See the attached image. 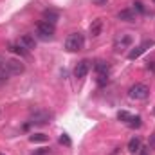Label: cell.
<instances>
[{"label":"cell","instance_id":"cell-4","mask_svg":"<svg viewBox=\"0 0 155 155\" xmlns=\"http://www.w3.org/2000/svg\"><path fill=\"white\" fill-rule=\"evenodd\" d=\"M4 67L11 76H18V74H22L25 71V67H24V63L20 60H4Z\"/></svg>","mask_w":155,"mask_h":155},{"label":"cell","instance_id":"cell-16","mask_svg":"<svg viewBox=\"0 0 155 155\" xmlns=\"http://www.w3.org/2000/svg\"><path fill=\"white\" fill-rule=\"evenodd\" d=\"M47 139H49V137H47L45 134H35V135H31V137H29V141H31V143H45Z\"/></svg>","mask_w":155,"mask_h":155},{"label":"cell","instance_id":"cell-1","mask_svg":"<svg viewBox=\"0 0 155 155\" xmlns=\"http://www.w3.org/2000/svg\"><path fill=\"white\" fill-rule=\"evenodd\" d=\"M85 47V36L81 33H71L67 40H65V49L69 52H76V51H81Z\"/></svg>","mask_w":155,"mask_h":155},{"label":"cell","instance_id":"cell-10","mask_svg":"<svg viewBox=\"0 0 155 155\" xmlns=\"http://www.w3.org/2000/svg\"><path fill=\"white\" fill-rule=\"evenodd\" d=\"M101 29H103V20L101 18H97V20H94L90 24V35L92 36H99L101 35Z\"/></svg>","mask_w":155,"mask_h":155},{"label":"cell","instance_id":"cell-19","mask_svg":"<svg viewBox=\"0 0 155 155\" xmlns=\"http://www.w3.org/2000/svg\"><path fill=\"white\" fill-rule=\"evenodd\" d=\"M134 11L135 13H146V7L143 2H134Z\"/></svg>","mask_w":155,"mask_h":155},{"label":"cell","instance_id":"cell-25","mask_svg":"<svg viewBox=\"0 0 155 155\" xmlns=\"http://www.w3.org/2000/svg\"><path fill=\"white\" fill-rule=\"evenodd\" d=\"M153 2H155V0H153Z\"/></svg>","mask_w":155,"mask_h":155},{"label":"cell","instance_id":"cell-20","mask_svg":"<svg viewBox=\"0 0 155 155\" xmlns=\"http://www.w3.org/2000/svg\"><path fill=\"white\" fill-rule=\"evenodd\" d=\"M60 143H61V144H65V146H71V139H69V137H67L65 134H63V135L60 137Z\"/></svg>","mask_w":155,"mask_h":155},{"label":"cell","instance_id":"cell-12","mask_svg":"<svg viewBox=\"0 0 155 155\" xmlns=\"http://www.w3.org/2000/svg\"><path fill=\"white\" fill-rule=\"evenodd\" d=\"M20 45L27 51V49H35V45H36V43H35V38H33L31 35H24V36L20 38Z\"/></svg>","mask_w":155,"mask_h":155},{"label":"cell","instance_id":"cell-23","mask_svg":"<svg viewBox=\"0 0 155 155\" xmlns=\"http://www.w3.org/2000/svg\"><path fill=\"white\" fill-rule=\"evenodd\" d=\"M45 153H49V150H41V152H36L35 155H45Z\"/></svg>","mask_w":155,"mask_h":155},{"label":"cell","instance_id":"cell-21","mask_svg":"<svg viewBox=\"0 0 155 155\" xmlns=\"http://www.w3.org/2000/svg\"><path fill=\"white\" fill-rule=\"evenodd\" d=\"M107 81H108L107 74H99V76H97V83H99V85H105Z\"/></svg>","mask_w":155,"mask_h":155},{"label":"cell","instance_id":"cell-8","mask_svg":"<svg viewBox=\"0 0 155 155\" xmlns=\"http://www.w3.org/2000/svg\"><path fill=\"white\" fill-rule=\"evenodd\" d=\"M88 71H90V61H88V60H81L76 67H74V76L76 78H85L87 74H88Z\"/></svg>","mask_w":155,"mask_h":155},{"label":"cell","instance_id":"cell-13","mask_svg":"<svg viewBox=\"0 0 155 155\" xmlns=\"http://www.w3.org/2000/svg\"><path fill=\"white\" fill-rule=\"evenodd\" d=\"M94 69H96V72H97V74H108V71H110V65H108L107 61L99 60V61H96Z\"/></svg>","mask_w":155,"mask_h":155},{"label":"cell","instance_id":"cell-9","mask_svg":"<svg viewBox=\"0 0 155 155\" xmlns=\"http://www.w3.org/2000/svg\"><path fill=\"white\" fill-rule=\"evenodd\" d=\"M117 18H119V20H124V22H135L137 13H135L134 9H123V11L117 13Z\"/></svg>","mask_w":155,"mask_h":155},{"label":"cell","instance_id":"cell-15","mask_svg":"<svg viewBox=\"0 0 155 155\" xmlns=\"http://www.w3.org/2000/svg\"><path fill=\"white\" fill-rule=\"evenodd\" d=\"M9 51H11V52H15V54H20V56H24V54L27 52V51H25V49H24V47H22L20 43H18V45L11 43V45H9Z\"/></svg>","mask_w":155,"mask_h":155},{"label":"cell","instance_id":"cell-22","mask_svg":"<svg viewBox=\"0 0 155 155\" xmlns=\"http://www.w3.org/2000/svg\"><path fill=\"white\" fill-rule=\"evenodd\" d=\"M92 2H94L96 5H103V4H107L108 0H92Z\"/></svg>","mask_w":155,"mask_h":155},{"label":"cell","instance_id":"cell-18","mask_svg":"<svg viewBox=\"0 0 155 155\" xmlns=\"http://www.w3.org/2000/svg\"><path fill=\"white\" fill-rule=\"evenodd\" d=\"M130 117H132V114H128L126 110H121V112L117 114V119H119V121H124V123H128Z\"/></svg>","mask_w":155,"mask_h":155},{"label":"cell","instance_id":"cell-14","mask_svg":"<svg viewBox=\"0 0 155 155\" xmlns=\"http://www.w3.org/2000/svg\"><path fill=\"white\" fill-rule=\"evenodd\" d=\"M126 124H128V128H139L143 123H141V117H139V116H132V117H130V121H128Z\"/></svg>","mask_w":155,"mask_h":155},{"label":"cell","instance_id":"cell-7","mask_svg":"<svg viewBox=\"0 0 155 155\" xmlns=\"http://www.w3.org/2000/svg\"><path fill=\"white\" fill-rule=\"evenodd\" d=\"M152 45H153V41H152V40H146V41H143L141 45H137L135 49H132V51L128 52V58H130V60H135V58H139V56H141L143 52H146V49H148V47H152Z\"/></svg>","mask_w":155,"mask_h":155},{"label":"cell","instance_id":"cell-6","mask_svg":"<svg viewBox=\"0 0 155 155\" xmlns=\"http://www.w3.org/2000/svg\"><path fill=\"white\" fill-rule=\"evenodd\" d=\"M132 41H134V38L130 36V35H119L116 38V41H114V47H116V51L119 52V51H123V49H126V47H130L132 45Z\"/></svg>","mask_w":155,"mask_h":155},{"label":"cell","instance_id":"cell-24","mask_svg":"<svg viewBox=\"0 0 155 155\" xmlns=\"http://www.w3.org/2000/svg\"><path fill=\"white\" fill-rule=\"evenodd\" d=\"M0 155H4V153H0Z\"/></svg>","mask_w":155,"mask_h":155},{"label":"cell","instance_id":"cell-3","mask_svg":"<svg viewBox=\"0 0 155 155\" xmlns=\"http://www.w3.org/2000/svg\"><path fill=\"white\" fill-rule=\"evenodd\" d=\"M54 33H56L54 24H51V22H47V20L40 22L38 25H36V35H38V38H41V40H51L54 36Z\"/></svg>","mask_w":155,"mask_h":155},{"label":"cell","instance_id":"cell-5","mask_svg":"<svg viewBox=\"0 0 155 155\" xmlns=\"http://www.w3.org/2000/svg\"><path fill=\"white\" fill-rule=\"evenodd\" d=\"M51 114L47 112V110H38V112H35L33 116H31V124H35V126H43V124H47L49 121H51Z\"/></svg>","mask_w":155,"mask_h":155},{"label":"cell","instance_id":"cell-11","mask_svg":"<svg viewBox=\"0 0 155 155\" xmlns=\"http://www.w3.org/2000/svg\"><path fill=\"white\" fill-rule=\"evenodd\" d=\"M128 152L130 153H139L141 152V139L139 137H132L128 143Z\"/></svg>","mask_w":155,"mask_h":155},{"label":"cell","instance_id":"cell-2","mask_svg":"<svg viewBox=\"0 0 155 155\" xmlns=\"http://www.w3.org/2000/svg\"><path fill=\"white\" fill-rule=\"evenodd\" d=\"M148 94H150V87L144 85V83H135V85H132L130 90H128V96H130L132 99H135V101L146 99Z\"/></svg>","mask_w":155,"mask_h":155},{"label":"cell","instance_id":"cell-17","mask_svg":"<svg viewBox=\"0 0 155 155\" xmlns=\"http://www.w3.org/2000/svg\"><path fill=\"white\" fill-rule=\"evenodd\" d=\"M43 16L47 18V22H51V24H54V22L58 20V16H60V15H58L56 11H45V13H43Z\"/></svg>","mask_w":155,"mask_h":155}]
</instances>
